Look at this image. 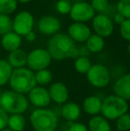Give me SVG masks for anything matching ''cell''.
Masks as SVG:
<instances>
[{
  "label": "cell",
  "mask_w": 130,
  "mask_h": 131,
  "mask_svg": "<svg viewBox=\"0 0 130 131\" xmlns=\"http://www.w3.org/2000/svg\"><path fill=\"white\" fill-rule=\"evenodd\" d=\"M87 79L88 82L94 88H105L111 82V71L103 64H92L90 70L87 73Z\"/></svg>",
  "instance_id": "6"
},
{
  "label": "cell",
  "mask_w": 130,
  "mask_h": 131,
  "mask_svg": "<svg viewBox=\"0 0 130 131\" xmlns=\"http://www.w3.org/2000/svg\"><path fill=\"white\" fill-rule=\"evenodd\" d=\"M21 43H22L21 37L14 31L4 35L1 39V45L3 48L10 53L19 49L21 46Z\"/></svg>",
  "instance_id": "17"
},
{
  "label": "cell",
  "mask_w": 130,
  "mask_h": 131,
  "mask_svg": "<svg viewBox=\"0 0 130 131\" xmlns=\"http://www.w3.org/2000/svg\"><path fill=\"white\" fill-rule=\"evenodd\" d=\"M116 128L120 131L130 130V113H125L116 119Z\"/></svg>",
  "instance_id": "30"
},
{
  "label": "cell",
  "mask_w": 130,
  "mask_h": 131,
  "mask_svg": "<svg viewBox=\"0 0 130 131\" xmlns=\"http://www.w3.org/2000/svg\"><path fill=\"white\" fill-rule=\"evenodd\" d=\"M18 6L17 0H0V14L10 15Z\"/></svg>",
  "instance_id": "26"
},
{
  "label": "cell",
  "mask_w": 130,
  "mask_h": 131,
  "mask_svg": "<svg viewBox=\"0 0 130 131\" xmlns=\"http://www.w3.org/2000/svg\"><path fill=\"white\" fill-rule=\"evenodd\" d=\"M91 6L97 14H103L110 5L109 0H91Z\"/></svg>",
  "instance_id": "29"
},
{
  "label": "cell",
  "mask_w": 130,
  "mask_h": 131,
  "mask_svg": "<svg viewBox=\"0 0 130 131\" xmlns=\"http://www.w3.org/2000/svg\"><path fill=\"white\" fill-rule=\"evenodd\" d=\"M0 131H12V130H11L10 128H4V129H2Z\"/></svg>",
  "instance_id": "40"
},
{
  "label": "cell",
  "mask_w": 130,
  "mask_h": 131,
  "mask_svg": "<svg viewBox=\"0 0 130 131\" xmlns=\"http://www.w3.org/2000/svg\"><path fill=\"white\" fill-rule=\"evenodd\" d=\"M114 131H120V130H118V129H116V130H114Z\"/></svg>",
  "instance_id": "43"
},
{
  "label": "cell",
  "mask_w": 130,
  "mask_h": 131,
  "mask_svg": "<svg viewBox=\"0 0 130 131\" xmlns=\"http://www.w3.org/2000/svg\"><path fill=\"white\" fill-rule=\"evenodd\" d=\"M81 115V108L74 102L65 103L61 108V116L69 122H75Z\"/></svg>",
  "instance_id": "16"
},
{
  "label": "cell",
  "mask_w": 130,
  "mask_h": 131,
  "mask_svg": "<svg viewBox=\"0 0 130 131\" xmlns=\"http://www.w3.org/2000/svg\"><path fill=\"white\" fill-rule=\"evenodd\" d=\"M30 102L25 95L13 90H5L0 95V107L9 115L22 114L28 110Z\"/></svg>",
  "instance_id": "3"
},
{
  "label": "cell",
  "mask_w": 130,
  "mask_h": 131,
  "mask_svg": "<svg viewBox=\"0 0 130 131\" xmlns=\"http://www.w3.org/2000/svg\"><path fill=\"white\" fill-rule=\"evenodd\" d=\"M34 17L29 11H21L13 20V31L19 36H26L33 30Z\"/></svg>",
  "instance_id": "9"
},
{
  "label": "cell",
  "mask_w": 130,
  "mask_h": 131,
  "mask_svg": "<svg viewBox=\"0 0 130 131\" xmlns=\"http://www.w3.org/2000/svg\"><path fill=\"white\" fill-rule=\"evenodd\" d=\"M27 58L28 53L23 49L19 48L9 53L7 62L12 66L13 69H20L27 65Z\"/></svg>",
  "instance_id": "19"
},
{
  "label": "cell",
  "mask_w": 130,
  "mask_h": 131,
  "mask_svg": "<svg viewBox=\"0 0 130 131\" xmlns=\"http://www.w3.org/2000/svg\"><path fill=\"white\" fill-rule=\"evenodd\" d=\"M13 31V19L9 15L0 14V35L7 34Z\"/></svg>",
  "instance_id": "27"
},
{
  "label": "cell",
  "mask_w": 130,
  "mask_h": 131,
  "mask_svg": "<svg viewBox=\"0 0 130 131\" xmlns=\"http://www.w3.org/2000/svg\"><path fill=\"white\" fill-rule=\"evenodd\" d=\"M28 100L38 108H46L51 103L48 89L40 86H36L28 94Z\"/></svg>",
  "instance_id": "13"
},
{
  "label": "cell",
  "mask_w": 130,
  "mask_h": 131,
  "mask_svg": "<svg viewBox=\"0 0 130 131\" xmlns=\"http://www.w3.org/2000/svg\"><path fill=\"white\" fill-rule=\"evenodd\" d=\"M71 3L68 0H58L57 3L55 5L56 11L59 13L60 14H69V12L71 10Z\"/></svg>",
  "instance_id": "31"
},
{
  "label": "cell",
  "mask_w": 130,
  "mask_h": 131,
  "mask_svg": "<svg viewBox=\"0 0 130 131\" xmlns=\"http://www.w3.org/2000/svg\"><path fill=\"white\" fill-rule=\"evenodd\" d=\"M86 47L90 53H100L103 50L105 41L104 38L96 34H92L86 41Z\"/></svg>",
  "instance_id": "21"
},
{
  "label": "cell",
  "mask_w": 130,
  "mask_h": 131,
  "mask_svg": "<svg viewBox=\"0 0 130 131\" xmlns=\"http://www.w3.org/2000/svg\"><path fill=\"white\" fill-rule=\"evenodd\" d=\"M68 1H69V2H70V1H72V0H68Z\"/></svg>",
  "instance_id": "42"
},
{
  "label": "cell",
  "mask_w": 130,
  "mask_h": 131,
  "mask_svg": "<svg viewBox=\"0 0 130 131\" xmlns=\"http://www.w3.org/2000/svg\"><path fill=\"white\" fill-rule=\"evenodd\" d=\"M102 100L97 95L87 96L84 100L82 108H83L84 112L89 115H98V113L101 112V109H102Z\"/></svg>",
  "instance_id": "18"
},
{
  "label": "cell",
  "mask_w": 130,
  "mask_h": 131,
  "mask_svg": "<svg viewBox=\"0 0 130 131\" xmlns=\"http://www.w3.org/2000/svg\"><path fill=\"white\" fill-rule=\"evenodd\" d=\"M26 127V119L22 114L9 115L7 128L12 131H23Z\"/></svg>",
  "instance_id": "22"
},
{
  "label": "cell",
  "mask_w": 130,
  "mask_h": 131,
  "mask_svg": "<svg viewBox=\"0 0 130 131\" xmlns=\"http://www.w3.org/2000/svg\"><path fill=\"white\" fill-rule=\"evenodd\" d=\"M128 108L127 101L115 95H110L102 100L101 113L107 121H116L120 116L127 113Z\"/></svg>",
  "instance_id": "5"
},
{
  "label": "cell",
  "mask_w": 130,
  "mask_h": 131,
  "mask_svg": "<svg viewBox=\"0 0 130 131\" xmlns=\"http://www.w3.org/2000/svg\"><path fill=\"white\" fill-rule=\"evenodd\" d=\"M120 34L123 39L130 42V19H126L120 25Z\"/></svg>",
  "instance_id": "32"
},
{
  "label": "cell",
  "mask_w": 130,
  "mask_h": 131,
  "mask_svg": "<svg viewBox=\"0 0 130 131\" xmlns=\"http://www.w3.org/2000/svg\"><path fill=\"white\" fill-rule=\"evenodd\" d=\"M52 62V57L47 49L37 48L28 53L27 66L30 70L37 72L48 68Z\"/></svg>",
  "instance_id": "7"
},
{
  "label": "cell",
  "mask_w": 130,
  "mask_h": 131,
  "mask_svg": "<svg viewBox=\"0 0 130 131\" xmlns=\"http://www.w3.org/2000/svg\"><path fill=\"white\" fill-rule=\"evenodd\" d=\"M36 38H37V36H36V34H35V32L33 30L30 31V33H28V34L25 36V39H26L27 41H29V42L35 41V40H36Z\"/></svg>",
  "instance_id": "37"
},
{
  "label": "cell",
  "mask_w": 130,
  "mask_h": 131,
  "mask_svg": "<svg viewBox=\"0 0 130 131\" xmlns=\"http://www.w3.org/2000/svg\"><path fill=\"white\" fill-rule=\"evenodd\" d=\"M69 18L73 21V23H86L92 19L96 15V12L90 3L87 2H76L71 6V10L69 12Z\"/></svg>",
  "instance_id": "8"
},
{
  "label": "cell",
  "mask_w": 130,
  "mask_h": 131,
  "mask_svg": "<svg viewBox=\"0 0 130 131\" xmlns=\"http://www.w3.org/2000/svg\"><path fill=\"white\" fill-rule=\"evenodd\" d=\"M47 51L52 59L56 61L76 59L78 57L76 43L65 33L59 32L51 37L47 44Z\"/></svg>",
  "instance_id": "1"
},
{
  "label": "cell",
  "mask_w": 130,
  "mask_h": 131,
  "mask_svg": "<svg viewBox=\"0 0 130 131\" xmlns=\"http://www.w3.org/2000/svg\"><path fill=\"white\" fill-rule=\"evenodd\" d=\"M77 2H85V0H77Z\"/></svg>",
  "instance_id": "41"
},
{
  "label": "cell",
  "mask_w": 130,
  "mask_h": 131,
  "mask_svg": "<svg viewBox=\"0 0 130 131\" xmlns=\"http://www.w3.org/2000/svg\"><path fill=\"white\" fill-rule=\"evenodd\" d=\"M89 131H111L109 121L102 116H93L88 121Z\"/></svg>",
  "instance_id": "20"
},
{
  "label": "cell",
  "mask_w": 130,
  "mask_h": 131,
  "mask_svg": "<svg viewBox=\"0 0 130 131\" xmlns=\"http://www.w3.org/2000/svg\"><path fill=\"white\" fill-rule=\"evenodd\" d=\"M67 131H88V128L83 123L79 122H71L69 124Z\"/></svg>",
  "instance_id": "34"
},
{
  "label": "cell",
  "mask_w": 130,
  "mask_h": 131,
  "mask_svg": "<svg viewBox=\"0 0 130 131\" xmlns=\"http://www.w3.org/2000/svg\"><path fill=\"white\" fill-rule=\"evenodd\" d=\"M61 21L57 17L53 15H44L38 20V29L41 34L45 36H54L59 33Z\"/></svg>",
  "instance_id": "11"
},
{
  "label": "cell",
  "mask_w": 130,
  "mask_h": 131,
  "mask_svg": "<svg viewBox=\"0 0 130 131\" xmlns=\"http://www.w3.org/2000/svg\"><path fill=\"white\" fill-rule=\"evenodd\" d=\"M78 56L87 57L89 53H90V52L88 51V49L87 48L86 46H81L79 47H78Z\"/></svg>",
  "instance_id": "36"
},
{
  "label": "cell",
  "mask_w": 130,
  "mask_h": 131,
  "mask_svg": "<svg viewBox=\"0 0 130 131\" xmlns=\"http://www.w3.org/2000/svg\"><path fill=\"white\" fill-rule=\"evenodd\" d=\"M9 86L13 91L22 95L29 94L37 86L35 72L26 67L14 69L9 80Z\"/></svg>",
  "instance_id": "2"
},
{
  "label": "cell",
  "mask_w": 130,
  "mask_h": 131,
  "mask_svg": "<svg viewBox=\"0 0 130 131\" xmlns=\"http://www.w3.org/2000/svg\"><path fill=\"white\" fill-rule=\"evenodd\" d=\"M13 70L7 60L0 59V86H4L9 83Z\"/></svg>",
  "instance_id": "23"
},
{
  "label": "cell",
  "mask_w": 130,
  "mask_h": 131,
  "mask_svg": "<svg viewBox=\"0 0 130 131\" xmlns=\"http://www.w3.org/2000/svg\"><path fill=\"white\" fill-rule=\"evenodd\" d=\"M125 18L123 17V16L121 15L120 14H119L118 12L116 13V14L113 15V17H112V21H113V23H116V24H119V25H120L122 23H123L124 21H125Z\"/></svg>",
  "instance_id": "35"
},
{
  "label": "cell",
  "mask_w": 130,
  "mask_h": 131,
  "mask_svg": "<svg viewBox=\"0 0 130 131\" xmlns=\"http://www.w3.org/2000/svg\"><path fill=\"white\" fill-rule=\"evenodd\" d=\"M67 35L75 43H86L92 35V31L86 23H72L68 28Z\"/></svg>",
  "instance_id": "12"
},
{
  "label": "cell",
  "mask_w": 130,
  "mask_h": 131,
  "mask_svg": "<svg viewBox=\"0 0 130 131\" xmlns=\"http://www.w3.org/2000/svg\"><path fill=\"white\" fill-rule=\"evenodd\" d=\"M92 29L94 34L103 38H108L114 31V23L112 19L105 14H96L92 19Z\"/></svg>",
  "instance_id": "10"
},
{
  "label": "cell",
  "mask_w": 130,
  "mask_h": 131,
  "mask_svg": "<svg viewBox=\"0 0 130 131\" xmlns=\"http://www.w3.org/2000/svg\"><path fill=\"white\" fill-rule=\"evenodd\" d=\"M113 95L126 101H130V73H125L113 84Z\"/></svg>",
  "instance_id": "15"
},
{
  "label": "cell",
  "mask_w": 130,
  "mask_h": 131,
  "mask_svg": "<svg viewBox=\"0 0 130 131\" xmlns=\"http://www.w3.org/2000/svg\"><path fill=\"white\" fill-rule=\"evenodd\" d=\"M127 53H128V54L130 55V42L128 43V45H127Z\"/></svg>",
  "instance_id": "39"
},
{
  "label": "cell",
  "mask_w": 130,
  "mask_h": 131,
  "mask_svg": "<svg viewBox=\"0 0 130 131\" xmlns=\"http://www.w3.org/2000/svg\"><path fill=\"white\" fill-rule=\"evenodd\" d=\"M91 66H92V63H91V61L88 59V57L78 56V58L75 59L74 67L75 70L78 73L87 74L89 70H90Z\"/></svg>",
  "instance_id": "24"
},
{
  "label": "cell",
  "mask_w": 130,
  "mask_h": 131,
  "mask_svg": "<svg viewBox=\"0 0 130 131\" xmlns=\"http://www.w3.org/2000/svg\"><path fill=\"white\" fill-rule=\"evenodd\" d=\"M49 95L51 101L57 104H64L69 99V90L65 84L62 82H54L49 86Z\"/></svg>",
  "instance_id": "14"
},
{
  "label": "cell",
  "mask_w": 130,
  "mask_h": 131,
  "mask_svg": "<svg viewBox=\"0 0 130 131\" xmlns=\"http://www.w3.org/2000/svg\"><path fill=\"white\" fill-rule=\"evenodd\" d=\"M8 119H9V114L4 109H2L0 107V130L7 128Z\"/></svg>",
  "instance_id": "33"
},
{
  "label": "cell",
  "mask_w": 130,
  "mask_h": 131,
  "mask_svg": "<svg viewBox=\"0 0 130 131\" xmlns=\"http://www.w3.org/2000/svg\"><path fill=\"white\" fill-rule=\"evenodd\" d=\"M116 9L125 19H130V0H119Z\"/></svg>",
  "instance_id": "28"
},
{
  "label": "cell",
  "mask_w": 130,
  "mask_h": 131,
  "mask_svg": "<svg viewBox=\"0 0 130 131\" xmlns=\"http://www.w3.org/2000/svg\"><path fill=\"white\" fill-rule=\"evenodd\" d=\"M30 1H31V0H17V2H20V3H21V4H27Z\"/></svg>",
  "instance_id": "38"
},
{
  "label": "cell",
  "mask_w": 130,
  "mask_h": 131,
  "mask_svg": "<svg viewBox=\"0 0 130 131\" xmlns=\"http://www.w3.org/2000/svg\"><path fill=\"white\" fill-rule=\"evenodd\" d=\"M30 121L35 131H55L59 124L58 116L53 110L38 108L31 112Z\"/></svg>",
  "instance_id": "4"
},
{
  "label": "cell",
  "mask_w": 130,
  "mask_h": 131,
  "mask_svg": "<svg viewBox=\"0 0 130 131\" xmlns=\"http://www.w3.org/2000/svg\"><path fill=\"white\" fill-rule=\"evenodd\" d=\"M35 79H36L37 85L40 86H44L52 82L53 75L49 70H41V71L35 72Z\"/></svg>",
  "instance_id": "25"
}]
</instances>
